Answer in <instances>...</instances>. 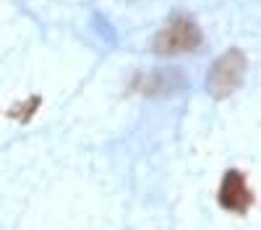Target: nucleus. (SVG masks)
I'll return each mask as SVG.
<instances>
[{
    "label": "nucleus",
    "instance_id": "nucleus-1",
    "mask_svg": "<svg viewBox=\"0 0 261 230\" xmlns=\"http://www.w3.org/2000/svg\"><path fill=\"white\" fill-rule=\"evenodd\" d=\"M201 42H204V34L199 24L188 16H175V18H170V24L165 29L154 34L151 50L157 55H183V53L199 50Z\"/></svg>",
    "mask_w": 261,
    "mask_h": 230
},
{
    "label": "nucleus",
    "instance_id": "nucleus-2",
    "mask_svg": "<svg viewBox=\"0 0 261 230\" xmlns=\"http://www.w3.org/2000/svg\"><path fill=\"white\" fill-rule=\"evenodd\" d=\"M246 71H248V58H246V53H241L238 47L222 53L220 58L212 63V71H209V76H206V89H209V94L217 97V99L232 94V92L243 84Z\"/></svg>",
    "mask_w": 261,
    "mask_h": 230
},
{
    "label": "nucleus",
    "instance_id": "nucleus-3",
    "mask_svg": "<svg viewBox=\"0 0 261 230\" xmlns=\"http://www.w3.org/2000/svg\"><path fill=\"white\" fill-rule=\"evenodd\" d=\"M217 201H220L227 212L235 215H246L248 207L253 204V194L248 191L246 175L241 170H227L220 186V194H217Z\"/></svg>",
    "mask_w": 261,
    "mask_h": 230
}]
</instances>
